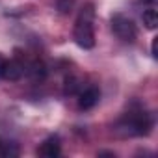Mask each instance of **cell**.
<instances>
[{
	"instance_id": "obj_9",
	"label": "cell",
	"mask_w": 158,
	"mask_h": 158,
	"mask_svg": "<svg viewBox=\"0 0 158 158\" xmlns=\"http://www.w3.org/2000/svg\"><path fill=\"white\" fill-rule=\"evenodd\" d=\"M78 89H80V84H78V78L69 76L65 80V95H74Z\"/></svg>"
},
{
	"instance_id": "obj_7",
	"label": "cell",
	"mask_w": 158,
	"mask_h": 158,
	"mask_svg": "<svg viewBox=\"0 0 158 158\" xmlns=\"http://www.w3.org/2000/svg\"><path fill=\"white\" fill-rule=\"evenodd\" d=\"M24 73L28 76H32L34 80H43L47 76V67H45L43 61H32L28 67H24Z\"/></svg>"
},
{
	"instance_id": "obj_12",
	"label": "cell",
	"mask_w": 158,
	"mask_h": 158,
	"mask_svg": "<svg viewBox=\"0 0 158 158\" xmlns=\"http://www.w3.org/2000/svg\"><path fill=\"white\" fill-rule=\"evenodd\" d=\"M99 156H115L114 152H110V151H101L99 152Z\"/></svg>"
},
{
	"instance_id": "obj_3",
	"label": "cell",
	"mask_w": 158,
	"mask_h": 158,
	"mask_svg": "<svg viewBox=\"0 0 158 158\" xmlns=\"http://www.w3.org/2000/svg\"><path fill=\"white\" fill-rule=\"evenodd\" d=\"M112 30L123 41H134L136 35H138V30H136L134 21L128 19V17H125V15H121V13H115L112 17Z\"/></svg>"
},
{
	"instance_id": "obj_15",
	"label": "cell",
	"mask_w": 158,
	"mask_h": 158,
	"mask_svg": "<svg viewBox=\"0 0 158 158\" xmlns=\"http://www.w3.org/2000/svg\"><path fill=\"white\" fill-rule=\"evenodd\" d=\"M2 143H4V141H2V139H0V152H2Z\"/></svg>"
},
{
	"instance_id": "obj_6",
	"label": "cell",
	"mask_w": 158,
	"mask_h": 158,
	"mask_svg": "<svg viewBox=\"0 0 158 158\" xmlns=\"http://www.w3.org/2000/svg\"><path fill=\"white\" fill-rule=\"evenodd\" d=\"M60 152H61V145H60V138L58 136L47 138L41 143V147L37 149V154L45 156V158H56V156H60Z\"/></svg>"
},
{
	"instance_id": "obj_11",
	"label": "cell",
	"mask_w": 158,
	"mask_h": 158,
	"mask_svg": "<svg viewBox=\"0 0 158 158\" xmlns=\"http://www.w3.org/2000/svg\"><path fill=\"white\" fill-rule=\"evenodd\" d=\"M151 52H152V56H154V58L158 56V54H156V37L152 39V45H151Z\"/></svg>"
},
{
	"instance_id": "obj_5",
	"label": "cell",
	"mask_w": 158,
	"mask_h": 158,
	"mask_svg": "<svg viewBox=\"0 0 158 158\" xmlns=\"http://www.w3.org/2000/svg\"><path fill=\"white\" fill-rule=\"evenodd\" d=\"M99 99H101L99 88H88L78 93V106H80V110H91L99 102Z\"/></svg>"
},
{
	"instance_id": "obj_4",
	"label": "cell",
	"mask_w": 158,
	"mask_h": 158,
	"mask_svg": "<svg viewBox=\"0 0 158 158\" xmlns=\"http://www.w3.org/2000/svg\"><path fill=\"white\" fill-rule=\"evenodd\" d=\"M24 74V63L19 60H4L2 69H0V78H4L8 82H17Z\"/></svg>"
},
{
	"instance_id": "obj_1",
	"label": "cell",
	"mask_w": 158,
	"mask_h": 158,
	"mask_svg": "<svg viewBox=\"0 0 158 158\" xmlns=\"http://www.w3.org/2000/svg\"><path fill=\"white\" fill-rule=\"evenodd\" d=\"M154 121H152V115L143 112V110H138V112H128L125 114L117 125H115V130L123 136H145L151 132Z\"/></svg>"
},
{
	"instance_id": "obj_13",
	"label": "cell",
	"mask_w": 158,
	"mask_h": 158,
	"mask_svg": "<svg viewBox=\"0 0 158 158\" xmlns=\"http://www.w3.org/2000/svg\"><path fill=\"white\" fill-rule=\"evenodd\" d=\"M141 2H143V4H154L156 0H141Z\"/></svg>"
},
{
	"instance_id": "obj_8",
	"label": "cell",
	"mask_w": 158,
	"mask_h": 158,
	"mask_svg": "<svg viewBox=\"0 0 158 158\" xmlns=\"http://www.w3.org/2000/svg\"><path fill=\"white\" fill-rule=\"evenodd\" d=\"M143 24H145V28L147 30H154L156 28V24H158V13L154 11V10H147V11H143Z\"/></svg>"
},
{
	"instance_id": "obj_2",
	"label": "cell",
	"mask_w": 158,
	"mask_h": 158,
	"mask_svg": "<svg viewBox=\"0 0 158 158\" xmlns=\"http://www.w3.org/2000/svg\"><path fill=\"white\" fill-rule=\"evenodd\" d=\"M93 19L95 10L93 4H86L78 13L76 24H74V41L82 48H93L95 47V32H93Z\"/></svg>"
},
{
	"instance_id": "obj_14",
	"label": "cell",
	"mask_w": 158,
	"mask_h": 158,
	"mask_svg": "<svg viewBox=\"0 0 158 158\" xmlns=\"http://www.w3.org/2000/svg\"><path fill=\"white\" fill-rule=\"evenodd\" d=\"M4 60H6V58H4L2 54H0V69H2V63H4Z\"/></svg>"
},
{
	"instance_id": "obj_10",
	"label": "cell",
	"mask_w": 158,
	"mask_h": 158,
	"mask_svg": "<svg viewBox=\"0 0 158 158\" xmlns=\"http://www.w3.org/2000/svg\"><path fill=\"white\" fill-rule=\"evenodd\" d=\"M74 2H76V0H58V10H60V13H69L74 8Z\"/></svg>"
}]
</instances>
